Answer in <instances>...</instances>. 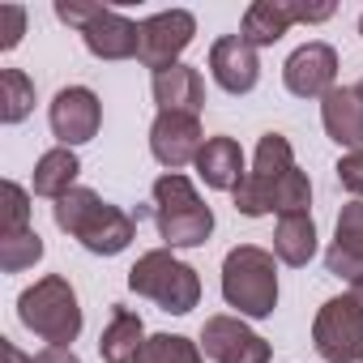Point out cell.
<instances>
[{
  "mask_svg": "<svg viewBox=\"0 0 363 363\" xmlns=\"http://www.w3.org/2000/svg\"><path fill=\"white\" fill-rule=\"evenodd\" d=\"M308 206H312V179H308V171L291 167V171L282 175V184L274 189V214H278V218H286V214H308Z\"/></svg>",
  "mask_w": 363,
  "mask_h": 363,
  "instance_id": "26",
  "label": "cell"
},
{
  "mask_svg": "<svg viewBox=\"0 0 363 363\" xmlns=\"http://www.w3.org/2000/svg\"><path fill=\"white\" fill-rule=\"evenodd\" d=\"M325 269L333 278H363V201H346L333 227V244L325 252Z\"/></svg>",
  "mask_w": 363,
  "mask_h": 363,
  "instance_id": "17",
  "label": "cell"
},
{
  "mask_svg": "<svg viewBox=\"0 0 363 363\" xmlns=\"http://www.w3.org/2000/svg\"><path fill=\"white\" fill-rule=\"evenodd\" d=\"M52 218L65 235H73L86 252L94 257H120L133 240H137V223L133 214H124L120 206L103 201L94 189H73L52 206Z\"/></svg>",
  "mask_w": 363,
  "mask_h": 363,
  "instance_id": "1",
  "label": "cell"
},
{
  "mask_svg": "<svg viewBox=\"0 0 363 363\" xmlns=\"http://www.w3.org/2000/svg\"><path fill=\"white\" fill-rule=\"evenodd\" d=\"M137 363H206V350L184 333H150Z\"/></svg>",
  "mask_w": 363,
  "mask_h": 363,
  "instance_id": "24",
  "label": "cell"
},
{
  "mask_svg": "<svg viewBox=\"0 0 363 363\" xmlns=\"http://www.w3.org/2000/svg\"><path fill=\"white\" fill-rule=\"evenodd\" d=\"M223 299L248 320H265L278 308V265L274 252L257 244H240L223 261Z\"/></svg>",
  "mask_w": 363,
  "mask_h": 363,
  "instance_id": "3",
  "label": "cell"
},
{
  "mask_svg": "<svg viewBox=\"0 0 363 363\" xmlns=\"http://www.w3.org/2000/svg\"><path fill=\"white\" fill-rule=\"evenodd\" d=\"M82 43L94 60H133L141 52V22H128L120 9L103 5V13L82 30Z\"/></svg>",
  "mask_w": 363,
  "mask_h": 363,
  "instance_id": "14",
  "label": "cell"
},
{
  "mask_svg": "<svg viewBox=\"0 0 363 363\" xmlns=\"http://www.w3.org/2000/svg\"><path fill=\"white\" fill-rule=\"evenodd\" d=\"M0 354H5V363H30V354H22L9 337H0Z\"/></svg>",
  "mask_w": 363,
  "mask_h": 363,
  "instance_id": "32",
  "label": "cell"
},
{
  "mask_svg": "<svg viewBox=\"0 0 363 363\" xmlns=\"http://www.w3.org/2000/svg\"><path fill=\"white\" fill-rule=\"evenodd\" d=\"M193 35H197V18L189 9H167V13H154L141 22V52L137 60L145 69H171L179 65V56H184L193 48Z\"/></svg>",
  "mask_w": 363,
  "mask_h": 363,
  "instance_id": "9",
  "label": "cell"
},
{
  "mask_svg": "<svg viewBox=\"0 0 363 363\" xmlns=\"http://www.w3.org/2000/svg\"><path fill=\"white\" fill-rule=\"evenodd\" d=\"M0 235H22V231H30V197H26V189L18 184V179H5L0 184Z\"/></svg>",
  "mask_w": 363,
  "mask_h": 363,
  "instance_id": "27",
  "label": "cell"
},
{
  "mask_svg": "<svg viewBox=\"0 0 363 363\" xmlns=\"http://www.w3.org/2000/svg\"><path fill=\"white\" fill-rule=\"evenodd\" d=\"M295 167V150L282 133H265L257 141V154H252V171L240 179V189L231 193L235 197V210L248 214V218H265L274 214V189L282 184V175Z\"/></svg>",
  "mask_w": 363,
  "mask_h": 363,
  "instance_id": "6",
  "label": "cell"
},
{
  "mask_svg": "<svg viewBox=\"0 0 363 363\" xmlns=\"http://www.w3.org/2000/svg\"><path fill=\"white\" fill-rule=\"evenodd\" d=\"M206 141L210 137L201 133V120L184 116V111H158L154 124H150V154L167 171H184L189 162H197Z\"/></svg>",
  "mask_w": 363,
  "mask_h": 363,
  "instance_id": "12",
  "label": "cell"
},
{
  "mask_svg": "<svg viewBox=\"0 0 363 363\" xmlns=\"http://www.w3.org/2000/svg\"><path fill=\"white\" fill-rule=\"evenodd\" d=\"M99 13H103V5H77V0H56V18H60L65 26H73L77 35H82Z\"/></svg>",
  "mask_w": 363,
  "mask_h": 363,
  "instance_id": "30",
  "label": "cell"
},
{
  "mask_svg": "<svg viewBox=\"0 0 363 363\" xmlns=\"http://www.w3.org/2000/svg\"><path fill=\"white\" fill-rule=\"evenodd\" d=\"M18 320L48 346H73L82 333V303L65 274H48L18 295Z\"/></svg>",
  "mask_w": 363,
  "mask_h": 363,
  "instance_id": "4",
  "label": "cell"
},
{
  "mask_svg": "<svg viewBox=\"0 0 363 363\" xmlns=\"http://www.w3.org/2000/svg\"><path fill=\"white\" fill-rule=\"evenodd\" d=\"M350 299H354V303H359V312H363V278H354V282H350Z\"/></svg>",
  "mask_w": 363,
  "mask_h": 363,
  "instance_id": "33",
  "label": "cell"
},
{
  "mask_svg": "<svg viewBox=\"0 0 363 363\" xmlns=\"http://www.w3.org/2000/svg\"><path fill=\"white\" fill-rule=\"evenodd\" d=\"M77 171H82L77 154H73L69 145H56V150H48V154L35 162L30 189H35V197H52V201H60L65 193L77 189Z\"/></svg>",
  "mask_w": 363,
  "mask_h": 363,
  "instance_id": "21",
  "label": "cell"
},
{
  "mask_svg": "<svg viewBox=\"0 0 363 363\" xmlns=\"http://www.w3.org/2000/svg\"><path fill=\"white\" fill-rule=\"evenodd\" d=\"M39 261H43V240H39L35 227L22 231V235H0V269L5 274H22Z\"/></svg>",
  "mask_w": 363,
  "mask_h": 363,
  "instance_id": "25",
  "label": "cell"
},
{
  "mask_svg": "<svg viewBox=\"0 0 363 363\" xmlns=\"http://www.w3.org/2000/svg\"><path fill=\"white\" fill-rule=\"evenodd\" d=\"M210 73L214 82L227 90V94H252L257 82H261V60H257V48L244 43L240 35H227L210 48Z\"/></svg>",
  "mask_w": 363,
  "mask_h": 363,
  "instance_id": "15",
  "label": "cell"
},
{
  "mask_svg": "<svg viewBox=\"0 0 363 363\" xmlns=\"http://www.w3.org/2000/svg\"><path fill=\"white\" fill-rule=\"evenodd\" d=\"M48 124L60 145H69V150L86 145L103 128V103L90 86H65V90H56V99L48 107Z\"/></svg>",
  "mask_w": 363,
  "mask_h": 363,
  "instance_id": "10",
  "label": "cell"
},
{
  "mask_svg": "<svg viewBox=\"0 0 363 363\" xmlns=\"http://www.w3.org/2000/svg\"><path fill=\"white\" fill-rule=\"evenodd\" d=\"M128 291L145 295L150 303H158L171 316H189L201 303V278L189 261H179L171 248H150L145 257H137V265L128 269Z\"/></svg>",
  "mask_w": 363,
  "mask_h": 363,
  "instance_id": "5",
  "label": "cell"
},
{
  "mask_svg": "<svg viewBox=\"0 0 363 363\" xmlns=\"http://www.w3.org/2000/svg\"><path fill=\"white\" fill-rule=\"evenodd\" d=\"M26 35V9L22 5H0V52H13Z\"/></svg>",
  "mask_w": 363,
  "mask_h": 363,
  "instance_id": "29",
  "label": "cell"
},
{
  "mask_svg": "<svg viewBox=\"0 0 363 363\" xmlns=\"http://www.w3.org/2000/svg\"><path fill=\"white\" fill-rule=\"evenodd\" d=\"M337 184L354 197V201H363V150H350V154H342L337 158Z\"/></svg>",
  "mask_w": 363,
  "mask_h": 363,
  "instance_id": "28",
  "label": "cell"
},
{
  "mask_svg": "<svg viewBox=\"0 0 363 363\" xmlns=\"http://www.w3.org/2000/svg\"><path fill=\"white\" fill-rule=\"evenodd\" d=\"M35 111V82L22 69H0V124H22Z\"/></svg>",
  "mask_w": 363,
  "mask_h": 363,
  "instance_id": "23",
  "label": "cell"
},
{
  "mask_svg": "<svg viewBox=\"0 0 363 363\" xmlns=\"http://www.w3.org/2000/svg\"><path fill=\"white\" fill-rule=\"evenodd\" d=\"M359 90H363V82H359Z\"/></svg>",
  "mask_w": 363,
  "mask_h": 363,
  "instance_id": "35",
  "label": "cell"
},
{
  "mask_svg": "<svg viewBox=\"0 0 363 363\" xmlns=\"http://www.w3.org/2000/svg\"><path fill=\"white\" fill-rule=\"evenodd\" d=\"M154 227H158V240L175 252V248H201L210 235H214V210L201 201V193L193 189L189 175L179 171H167L154 179Z\"/></svg>",
  "mask_w": 363,
  "mask_h": 363,
  "instance_id": "2",
  "label": "cell"
},
{
  "mask_svg": "<svg viewBox=\"0 0 363 363\" xmlns=\"http://www.w3.org/2000/svg\"><path fill=\"white\" fill-rule=\"evenodd\" d=\"M320 124H325V137L337 141L346 154L363 150V90L359 86H333L320 99Z\"/></svg>",
  "mask_w": 363,
  "mask_h": 363,
  "instance_id": "16",
  "label": "cell"
},
{
  "mask_svg": "<svg viewBox=\"0 0 363 363\" xmlns=\"http://www.w3.org/2000/svg\"><path fill=\"white\" fill-rule=\"evenodd\" d=\"M150 94L158 103V111H184V116H201L206 107V82L193 65H171V69H158L150 77Z\"/></svg>",
  "mask_w": 363,
  "mask_h": 363,
  "instance_id": "18",
  "label": "cell"
},
{
  "mask_svg": "<svg viewBox=\"0 0 363 363\" xmlns=\"http://www.w3.org/2000/svg\"><path fill=\"white\" fill-rule=\"evenodd\" d=\"M141 346H145V325H141V316H137L133 308H120V303H116L107 329L99 333V359H103V363H137Z\"/></svg>",
  "mask_w": 363,
  "mask_h": 363,
  "instance_id": "20",
  "label": "cell"
},
{
  "mask_svg": "<svg viewBox=\"0 0 363 363\" xmlns=\"http://www.w3.org/2000/svg\"><path fill=\"white\" fill-rule=\"evenodd\" d=\"M30 363H82L73 354V346H43L39 354H30Z\"/></svg>",
  "mask_w": 363,
  "mask_h": 363,
  "instance_id": "31",
  "label": "cell"
},
{
  "mask_svg": "<svg viewBox=\"0 0 363 363\" xmlns=\"http://www.w3.org/2000/svg\"><path fill=\"white\" fill-rule=\"evenodd\" d=\"M312 346L325 363H363V312L350 295L320 303L312 320Z\"/></svg>",
  "mask_w": 363,
  "mask_h": 363,
  "instance_id": "7",
  "label": "cell"
},
{
  "mask_svg": "<svg viewBox=\"0 0 363 363\" xmlns=\"http://www.w3.org/2000/svg\"><path fill=\"white\" fill-rule=\"evenodd\" d=\"M333 5H291V0H257V5L244 9L240 22V39L252 48H274L295 22L312 26V22H329Z\"/></svg>",
  "mask_w": 363,
  "mask_h": 363,
  "instance_id": "8",
  "label": "cell"
},
{
  "mask_svg": "<svg viewBox=\"0 0 363 363\" xmlns=\"http://www.w3.org/2000/svg\"><path fill=\"white\" fill-rule=\"evenodd\" d=\"M201 350L214 359V363H269L274 359V346L244 325V316H210L206 329H201Z\"/></svg>",
  "mask_w": 363,
  "mask_h": 363,
  "instance_id": "11",
  "label": "cell"
},
{
  "mask_svg": "<svg viewBox=\"0 0 363 363\" xmlns=\"http://www.w3.org/2000/svg\"><path fill=\"white\" fill-rule=\"evenodd\" d=\"M359 35H363V13H359Z\"/></svg>",
  "mask_w": 363,
  "mask_h": 363,
  "instance_id": "34",
  "label": "cell"
},
{
  "mask_svg": "<svg viewBox=\"0 0 363 363\" xmlns=\"http://www.w3.org/2000/svg\"><path fill=\"white\" fill-rule=\"evenodd\" d=\"M274 257L291 269H303L316 257V223L312 214H286L274 227Z\"/></svg>",
  "mask_w": 363,
  "mask_h": 363,
  "instance_id": "22",
  "label": "cell"
},
{
  "mask_svg": "<svg viewBox=\"0 0 363 363\" xmlns=\"http://www.w3.org/2000/svg\"><path fill=\"white\" fill-rule=\"evenodd\" d=\"M197 175H201V184L214 189V193H235L240 189V179L248 175L244 171V150L235 137H210L197 154Z\"/></svg>",
  "mask_w": 363,
  "mask_h": 363,
  "instance_id": "19",
  "label": "cell"
},
{
  "mask_svg": "<svg viewBox=\"0 0 363 363\" xmlns=\"http://www.w3.org/2000/svg\"><path fill=\"white\" fill-rule=\"evenodd\" d=\"M282 86L295 99H325L337 86V52L320 39L295 48L282 65Z\"/></svg>",
  "mask_w": 363,
  "mask_h": 363,
  "instance_id": "13",
  "label": "cell"
}]
</instances>
